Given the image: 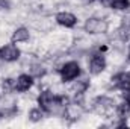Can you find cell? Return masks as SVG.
I'll return each mask as SVG.
<instances>
[{
	"label": "cell",
	"instance_id": "1",
	"mask_svg": "<svg viewBox=\"0 0 130 129\" xmlns=\"http://www.w3.org/2000/svg\"><path fill=\"white\" fill-rule=\"evenodd\" d=\"M58 71H59V76H61L62 82H73L74 79H77L82 74V68H80V64L77 61L64 62L58 68Z\"/></svg>",
	"mask_w": 130,
	"mask_h": 129
},
{
	"label": "cell",
	"instance_id": "2",
	"mask_svg": "<svg viewBox=\"0 0 130 129\" xmlns=\"http://www.w3.org/2000/svg\"><path fill=\"white\" fill-rule=\"evenodd\" d=\"M107 28H109V23L104 18H100V17H89V18H86L85 26H83L85 32L91 33V35L106 33L107 32Z\"/></svg>",
	"mask_w": 130,
	"mask_h": 129
},
{
	"label": "cell",
	"instance_id": "3",
	"mask_svg": "<svg viewBox=\"0 0 130 129\" xmlns=\"http://www.w3.org/2000/svg\"><path fill=\"white\" fill-rule=\"evenodd\" d=\"M106 58L103 56V53L98 50V52H94L88 61V70L91 74H100L106 70Z\"/></svg>",
	"mask_w": 130,
	"mask_h": 129
},
{
	"label": "cell",
	"instance_id": "4",
	"mask_svg": "<svg viewBox=\"0 0 130 129\" xmlns=\"http://www.w3.org/2000/svg\"><path fill=\"white\" fill-rule=\"evenodd\" d=\"M21 56L20 49L15 46V43H9L0 47V58L3 62H15Z\"/></svg>",
	"mask_w": 130,
	"mask_h": 129
},
{
	"label": "cell",
	"instance_id": "5",
	"mask_svg": "<svg viewBox=\"0 0 130 129\" xmlns=\"http://www.w3.org/2000/svg\"><path fill=\"white\" fill-rule=\"evenodd\" d=\"M115 108H117V102L112 97L100 96L94 102V109L98 114H109L110 111H115Z\"/></svg>",
	"mask_w": 130,
	"mask_h": 129
},
{
	"label": "cell",
	"instance_id": "6",
	"mask_svg": "<svg viewBox=\"0 0 130 129\" xmlns=\"http://www.w3.org/2000/svg\"><path fill=\"white\" fill-rule=\"evenodd\" d=\"M110 87L115 90H130V71H120L110 78Z\"/></svg>",
	"mask_w": 130,
	"mask_h": 129
},
{
	"label": "cell",
	"instance_id": "7",
	"mask_svg": "<svg viewBox=\"0 0 130 129\" xmlns=\"http://www.w3.org/2000/svg\"><path fill=\"white\" fill-rule=\"evenodd\" d=\"M83 111H85V108H83L82 103L70 102V103L65 106V109H64V117L65 119H68L70 122H76V120H79V119L82 117Z\"/></svg>",
	"mask_w": 130,
	"mask_h": 129
},
{
	"label": "cell",
	"instance_id": "8",
	"mask_svg": "<svg viewBox=\"0 0 130 129\" xmlns=\"http://www.w3.org/2000/svg\"><path fill=\"white\" fill-rule=\"evenodd\" d=\"M33 78L32 74L29 73H21L17 79H15V84H14V90L18 91V93H24V91H29L33 87Z\"/></svg>",
	"mask_w": 130,
	"mask_h": 129
},
{
	"label": "cell",
	"instance_id": "9",
	"mask_svg": "<svg viewBox=\"0 0 130 129\" xmlns=\"http://www.w3.org/2000/svg\"><path fill=\"white\" fill-rule=\"evenodd\" d=\"M55 20L59 26H64L67 29H71L77 24V17L73 14V12H67V11H62V12H58L55 15Z\"/></svg>",
	"mask_w": 130,
	"mask_h": 129
},
{
	"label": "cell",
	"instance_id": "10",
	"mask_svg": "<svg viewBox=\"0 0 130 129\" xmlns=\"http://www.w3.org/2000/svg\"><path fill=\"white\" fill-rule=\"evenodd\" d=\"M29 38H30V32H29V29L24 28V26L17 28V29L12 32V36H11L12 43H26V41H29Z\"/></svg>",
	"mask_w": 130,
	"mask_h": 129
},
{
	"label": "cell",
	"instance_id": "11",
	"mask_svg": "<svg viewBox=\"0 0 130 129\" xmlns=\"http://www.w3.org/2000/svg\"><path fill=\"white\" fill-rule=\"evenodd\" d=\"M88 88H89V82H88L86 79H83V81H77V82H74V84L70 87L68 93H71L73 96H79V94H85Z\"/></svg>",
	"mask_w": 130,
	"mask_h": 129
},
{
	"label": "cell",
	"instance_id": "12",
	"mask_svg": "<svg viewBox=\"0 0 130 129\" xmlns=\"http://www.w3.org/2000/svg\"><path fill=\"white\" fill-rule=\"evenodd\" d=\"M115 114H117V117L120 119V120H126V119H129L130 117V105L124 100L123 103H120V105H117V108H115Z\"/></svg>",
	"mask_w": 130,
	"mask_h": 129
},
{
	"label": "cell",
	"instance_id": "13",
	"mask_svg": "<svg viewBox=\"0 0 130 129\" xmlns=\"http://www.w3.org/2000/svg\"><path fill=\"white\" fill-rule=\"evenodd\" d=\"M45 73H47V70L44 68V65H41L39 62L29 64V74H32L33 78H44Z\"/></svg>",
	"mask_w": 130,
	"mask_h": 129
},
{
	"label": "cell",
	"instance_id": "14",
	"mask_svg": "<svg viewBox=\"0 0 130 129\" xmlns=\"http://www.w3.org/2000/svg\"><path fill=\"white\" fill-rule=\"evenodd\" d=\"M27 117H29V120H30V122L38 123V122H41V120L45 117V111H44V109H41L39 106H38V108H32V109L29 111Z\"/></svg>",
	"mask_w": 130,
	"mask_h": 129
},
{
	"label": "cell",
	"instance_id": "15",
	"mask_svg": "<svg viewBox=\"0 0 130 129\" xmlns=\"http://www.w3.org/2000/svg\"><path fill=\"white\" fill-rule=\"evenodd\" d=\"M110 8L115 11H127L130 8V0H110Z\"/></svg>",
	"mask_w": 130,
	"mask_h": 129
},
{
	"label": "cell",
	"instance_id": "16",
	"mask_svg": "<svg viewBox=\"0 0 130 129\" xmlns=\"http://www.w3.org/2000/svg\"><path fill=\"white\" fill-rule=\"evenodd\" d=\"M14 84H15V79H11V78H6L2 81V90L3 93H12L15 91L14 90Z\"/></svg>",
	"mask_w": 130,
	"mask_h": 129
},
{
	"label": "cell",
	"instance_id": "17",
	"mask_svg": "<svg viewBox=\"0 0 130 129\" xmlns=\"http://www.w3.org/2000/svg\"><path fill=\"white\" fill-rule=\"evenodd\" d=\"M11 8V3L8 2V0H0V11H3V9H9Z\"/></svg>",
	"mask_w": 130,
	"mask_h": 129
},
{
	"label": "cell",
	"instance_id": "18",
	"mask_svg": "<svg viewBox=\"0 0 130 129\" xmlns=\"http://www.w3.org/2000/svg\"><path fill=\"white\" fill-rule=\"evenodd\" d=\"M103 8H110V0H98Z\"/></svg>",
	"mask_w": 130,
	"mask_h": 129
},
{
	"label": "cell",
	"instance_id": "19",
	"mask_svg": "<svg viewBox=\"0 0 130 129\" xmlns=\"http://www.w3.org/2000/svg\"><path fill=\"white\" fill-rule=\"evenodd\" d=\"M123 97H124V100L130 105V90H126V91H124V94H123Z\"/></svg>",
	"mask_w": 130,
	"mask_h": 129
},
{
	"label": "cell",
	"instance_id": "20",
	"mask_svg": "<svg viewBox=\"0 0 130 129\" xmlns=\"http://www.w3.org/2000/svg\"><path fill=\"white\" fill-rule=\"evenodd\" d=\"M2 119H3V111L0 109V120H2Z\"/></svg>",
	"mask_w": 130,
	"mask_h": 129
},
{
	"label": "cell",
	"instance_id": "21",
	"mask_svg": "<svg viewBox=\"0 0 130 129\" xmlns=\"http://www.w3.org/2000/svg\"><path fill=\"white\" fill-rule=\"evenodd\" d=\"M129 61H130V44H129Z\"/></svg>",
	"mask_w": 130,
	"mask_h": 129
},
{
	"label": "cell",
	"instance_id": "22",
	"mask_svg": "<svg viewBox=\"0 0 130 129\" xmlns=\"http://www.w3.org/2000/svg\"><path fill=\"white\" fill-rule=\"evenodd\" d=\"M2 62H3V61H2V58H0V64H2Z\"/></svg>",
	"mask_w": 130,
	"mask_h": 129
}]
</instances>
